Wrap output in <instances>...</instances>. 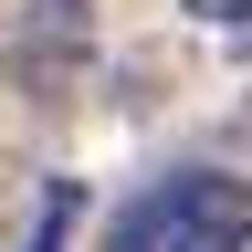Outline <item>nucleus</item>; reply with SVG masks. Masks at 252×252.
I'll return each mask as SVG.
<instances>
[{
	"label": "nucleus",
	"mask_w": 252,
	"mask_h": 252,
	"mask_svg": "<svg viewBox=\"0 0 252 252\" xmlns=\"http://www.w3.org/2000/svg\"><path fill=\"white\" fill-rule=\"evenodd\" d=\"M105 252H252V179H231V168L147 179L116 210Z\"/></svg>",
	"instance_id": "obj_1"
},
{
	"label": "nucleus",
	"mask_w": 252,
	"mask_h": 252,
	"mask_svg": "<svg viewBox=\"0 0 252 252\" xmlns=\"http://www.w3.org/2000/svg\"><path fill=\"white\" fill-rule=\"evenodd\" d=\"M0 63H11L21 105H42V116H53V105H74L84 74H94V0H21Z\"/></svg>",
	"instance_id": "obj_2"
},
{
	"label": "nucleus",
	"mask_w": 252,
	"mask_h": 252,
	"mask_svg": "<svg viewBox=\"0 0 252 252\" xmlns=\"http://www.w3.org/2000/svg\"><path fill=\"white\" fill-rule=\"evenodd\" d=\"M179 11L200 21L220 53H242V63H252V0H179Z\"/></svg>",
	"instance_id": "obj_3"
},
{
	"label": "nucleus",
	"mask_w": 252,
	"mask_h": 252,
	"mask_svg": "<svg viewBox=\"0 0 252 252\" xmlns=\"http://www.w3.org/2000/svg\"><path fill=\"white\" fill-rule=\"evenodd\" d=\"M242 137H252V105H242Z\"/></svg>",
	"instance_id": "obj_6"
},
{
	"label": "nucleus",
	"mask_w": 252,
	"mask_h": 252,
	"mask_svg": "<svg viewBox=\"0 0 252 252\" xmlns=\"http://www.w3.org/2000/svg\"><path fill=\"white\" fill-rule=\"evenodd\" d=\"M0 242H11V200H0Z\"/></svg>",
	"instance_id": "obj_5"
},
{
	"label": "nucleus",
	"mask_w": 252,
	"mask_h": 252,
	"mask_svg": "<svg viewBox=\"0 0 252 252\" xmlns=\"http://www.w3.org/2000/svg\"><path fill=\"white\" fill-rule=\"evenodd\" d=\"M74 210H84V200H74V179H53V189H42V220H32V242H21V252H74Z\"/></svg>",
	"instance_id": "obj_4"
}]
</instances>
